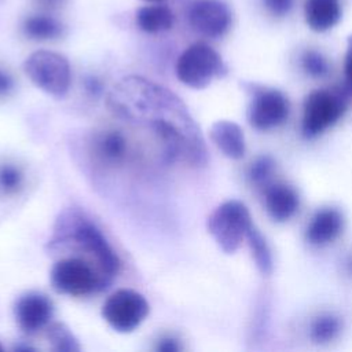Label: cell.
<instances>
[{"label":"cell","mask_w":352,"mask_h":352,"mask_svg":"<svg viewBox=\"0 0 352 352\" xmlns=\"http://www.w3.org/2000/svg\"><path fill=\"white\" fill-rule=\"evenodd\" d=\"M14 87L12 78L6 72L0 70V95H7Z\"/></svg>","instance_id":"obj_27"},{"label":"cell","mask_w":352,"mask_h":352,"mask_svg":"<svg viewBox=\"0 0 352 352\" xmlns=\"http://www.w3.org/2000/svg\"><path fill=\"white\" fill-rule=\"evenodd\" d=\"M208 231L224 253H234L246 238L252 217L241 201L230 199L219 205L208 217Z\"/></svg>","instance_id":"obj_2"},{"label":"cell","mask_w":352,"mask_h":352,"mask_svg":"<svg viewBox=\"0 0 352 352\" xmlns=\"http://www.w3.org/2000/svg\"><path fill=\"white\" fill-rule=\"evenodd\" d=\"M54 314L51 300L40 293H28L19 297L15 304V318L19 327L28 333L34 334L45 327Z\"/></svg>","instance_id":"obj_11"},{"label":"cell","mask_w":352,"mask_h":352,"mask_svg":"<svg viewBox=\"0 0 352 352\" xmlns=\"http://www.w3.org/2000/svg\"><path fill=\"white\" fill-rule=\"evenodd\" d=\"M173 12L169 7L161 4L144 6L136 12V23L146 33H160L173 26Z\"/></svg>","instance_id":"obj_17"},{"label":"cell","mask_w":352,"mask_h":352,"mask_svg":"<svg viewBox=\"0 0 352 352\" xmlns=\"http://www.w3.org/2000/svg\"><path fill=\"white\" fill-rule=\"evenodd\" d=\"M274 172V161L271 157H260L257 158L250 169H249V177L252 183L257 186H267L268 180L271 179V175Z\"/></svg>","instance_id":"obj_23"},{"label":"cell","mask_w":352,"mask_h":352,"mask_svg":"<svg viewBox=\"0 0 352 352\" xmlns=\"http://www.w3.org/2000/svg\"><path fill=\"white\" fill-rule=\"evenodd\" d=\"M301 66L307 74L315 78L324 77L329 73V63L326 58L314 50H308L302 54Z\"/></svg>","instance_id":"obj_22"},{"label":"cell","mask_w":352,"mask_h":352,"mask_svg":"<svg viewBox=\"0 0 352 352\" xmlns=\"http://www.w3.org/2000/svg\"><path fill=\"white\" fill-rule=\"evenodd\" d=\"M150 307L146 298L131 289L114 292L102 307L103 319L118 333H131L148 315Z\"/></svg>","instance_id":"obj_7"},{"label":"cell","mask_w":352,"mask_h":352,"mask_svg":"<svg viewBox=\"0 0 352 352\" xmlns=\"http://www.w3.org/2000/svg\"><path fill=\"white\" fill-rule=\"evenodd\" d=\"M87 89H88L89 92H92V94H99L102 88H100L99 81H98L96 78L91 77V78H88V80H87Z\"/></svg>","instance_id":"obj_29"},{"label":"cell","mask_w":352,"mask_h":352,"mask_svg":"<svg viewBox=\"0 0 352 352\" xmlns=\"http://www.w3.org/2000/svg\"><path fill=\"white\" fill-rule=\"evenodd\" d=\"M209 136L216 147L228 158L239 160L245 155L246 144L241 126L228 120L216 121L209 131Z\"/></svg>","instance_id":"obj_14"},{"label":"cell","mask_w":352,"mask_h":352,"mask_svg":"<svg viewBox=\"0 0 352 352\" xmlns=\"http://www.w3.org/2000/svg\"><path fill=\"white\" fill-rule=\"evenodd\" d=\"M48 1H55V0H48Z\"/></svg>","instance_id":"obj_32"},{"label":"cell","mask_w":352,"mask_h":352,"mask_svg":"<svg viewBox=\"0 0 352 352\" xmlns=\"http://www.w3.org/2000/svg\"><path fill=\"white\" fill-rule=\"evenodd\" d=\"M109 109L120 118L148 126L170 160L204 165L208 154L183 102L165 87L139 76L122 78L107 96Z\"/></svg>","instance_id":"obj_1"},{"label":"cell","mask_w":352,"mask_h":352,"mask_svg":"<svg viewBox=\"0 0 352 352\" xmlns=\"http://www.w3.org/2000/svg\"><path fill=\"white\" fill-rule=\"evenodd\" d=\"M344 230V217L340 210L334 208H324L318 210L311 219L305 239L315 246H324L336 241Z\"/></svg>","instance_id":"obj_12"},{"label":"cell","mask_w":352,"mask_h":352,"mask_svg":"<svg viewBox=\"0 0 352 352\" xmlns=\"http://www.w3.org/2000/svg\"><path fill=\"white\" fill-rule=\"evenodd\" d=\"M246 239L249 242L252 256L254 258V263L261 274L270 275L272 272V254L271 250L264 239V236L260 234V231L252 224L248 230Z\"/></svg>","instance_id":"obj_19"},{"label":"cell","mask_w":352,"mask_h":352,"mask_svg":"<svg viewBox=\"0 0 352 352\" xmlns=\"http://www.w3.org/2000/svg\"><path fill=\"white\" fill-rule=\"evenodd\" d=\"M345 77L346 82L352 85V36L348 37V45H346V54H345Z\"/></svg>","instance_id":"obj_26"},{"label":"cell","mask_w":352,"mask_h":352,"mask_svg":"<svg viewBox=\"0 0 352 352\" xmlns=\"http://www.w3.org/2000/svg\"><path fill=\"white\" fill-rule=\"evenodd\" d=\"M345 109L346 95L342 91H312L304 102L301 124L302 135L305 138L320 135L342 117Z\"/></svg>","instance_id":"obj_5"},{"label":"cell","mask_w":352,"mask_h":352,"mask_svg":"<svg viewBox=\"0 0 352 352\" xmlns=\"http://www.w3.org/2000/svg\"><path fill=\"white\" fill-rule=\"evenodd\" d=\"M289 111V99L283 92L275 88H257L248 109V120L254 129L268 131L283 124Z\"/></svg>","instance_id":"obj_9"},{"label":"cell","mask_w":352,"mask_h":352,"mask_svg":"<svg viewBox=\"0 0 352 352\" xmlns=\"http://www.w3.org/2000/svg\"><path fill=\"white\" fill-rule=\"evenodd\" d=\"M264 204L270 217L282 223L296 214L300 198L293 187L285 183H271L264 188Z\"/></svg>","instance_id":"obj_13"},{"label":"cell","mask_w":352,"mask_h":352,"mask_svg":"<svg viewBox=\"0 0 352 352\" xmlns=\"http://www.w3.org/2000/svg\"><path fill=\"white\" fill-rule=\"evenodd\" d=\"M23 32L33 40H52L62 34V25L47 15H33L23 22Z\"/></svg>","instance_id":"obj_18"},{"label":"cell","mask_w":352,"mask_h":352,"mask_svg":"<svg viewBox=\"0 0 352 352\" xmlns=\"http://www.w3.org/2000/svg\"><path fill=\"white\" fill-rule=\"evenodd\" d=\"M95 155L107 165H116L125 160L128 142L118 131H104L94 139Z\"/></svg>","instance_id":"obj_16"},{"label":"cell","mask_w":352,"mask_h":352,"mask_svg":"<svg viewBox=\"0 0 352 352\" xmlns=\"http://www.w3.org/2000/svg\"><path fill=\"white\" fill-rule=\"evenodd\" d=\"M226 73L220 55L205 43L186 48L176 62V76L187 87L202 89Z\"/></svg>","instance_id":"obj_4"},{"label":"cell","mask_w":352,"mask_h":352,"mask_svg":"<svg viewBox=\"0 0 352 352\" xmlns=\"http://www.w3.org/2000/svg\"><path fill=\"white\" fill-rule=\"evenodd\" d=\"M304 15L309 29L322 33L340 22L342 16L341 3L340 0H305Z\"/></svg>","instance_id":"obj_15"},{"label":"cell","mask_w":352,"mask_h":352,"mask_svg":"<svg viewBox=\"0 0 352 352\" xmlns=\"http://www.w3.org/2000/svg\"><path fill=\"white\" fill-rule=\"evenodd\" d=\"M51 285L62 294L85 296L106 286L92 265L78 257H67L56 261L51 270Z\"/></svg>","instance_id":"obj_6"},{"label":"cell","mask_w":352,"mask_h":352,"mask_svg":"<svg viewBox=\"0 0 352 352\" xmlns=\"http://www.w3.org/2000/svg\"><path fill=\"white\" fill-rule=\"evenodd\" d=\"M144 1H153V3H157V1H162V0H144Z\"/></svg>","instance_id":"obj_30"},{"label":"cell","mask_w":352,"mask_h":352,"mask_svg":"<svg viewBox=\"0 0 352 352\" xmlns=\"http://www.w3.org/2000/svg\"><path fill=\"white\" fill-rule=\"evenodd\" d=\"M351 267H352V265H351Z\"/></svg>","instance_id":"obj_33"},{"label":"cell","mask_w":352,"mask_h":352,"mask_svg":"<svg viewBox=\"0 0 352 352\" xmlns=\"http://www.w3.org/2000/svg\"><path fill=\"white\" fill-rule=\"evenodd\" d=\"M47 337L55 351H59V352L80 351L77 338L73 336L70 329L63 323H52L48 327Z\"/></svg>","instance_id":"obj_21"},{"label":"cell","mask_w":352,"mask_h":352,"mask_svg":"<svg viewBox=\"0 0 352 352\" xmlns=\"http://www.w3.org/2000/svg\"><path fill=\"white\" fill-rule=\"evenodd\" d=\"M341 330V322L331 314H323L315 318L309 327V336L314 342L324 344L337 337Z\"/></svg>","instance_id":"obj_20"},{"label":"cell","mask_w":352,"mask_h":352,"mask_svg":"<svg viewBox=\"0 0 352 352\" xmlns=\"http://www.w3.org/2000/svg\"><path fill=\"white\" fill-rule=\"evenodd\" d=\"M187 18L195 32L210 38L221 37L231 25V12L219 0H195L188 8Z\"/></svg>","instance_id":"obj_10"},{"label":"cell","mask_w":352,"mask_h":352,"mask_svg":"<svg viewBox=\"0 0 352 352\" xmlns=\"http://www.w3.org/2000/svg\"><path fill=\"white\" fill-rule=\"evenodd\" d=\"M22 173L12 165H4L0 168V188L6 192H14L21 187Z\"/></svg>","instance_id":"obj_24"},{"label":"cell","mask_w":352,"mask_h":352,"mask_svg":"<svg viewBox=\"0 0 352 352\" xmlns=\"http://www.w3.org/2000/svg\"><path fill=\"white\" fill-rule=\"evenodd\" d=\"M23 70L36 87L55 98L65 96L70 88V65L60 54L47 50L36 51L23 62Z\"/></svg>","instance_id":"obj_3"},{"label":"cell","mask_w":352,"mask_h":352,"mask_svg":"<svg viewBox=\"0 0 352 352\" xmlns=\"http://www.w3.org/2000/svg\"><path fill=\"white\" fill-rule=\"evenodd\" d=\"M0 351H3V346H1V344H0Z\"/></svg>","instance_id":"obj_31"},{"label":"cell","mask_w":352,"mask_h":352,"mask_svg":"<svg viewBox=\"0 0 352 352\" xmlns=\"http://www.w3.org/2000/svg\"><path fill=\"white\" fill-rule=\"evenodd\" d=\"M264 7L276 16H285L293 8V0H263Z\"/></svg>","instance_id":"obj_25"},{"label":"cell","mask_w":352,"mask_h":352,"mask_svg":"<svg viewBox=\"0 0 352 352\" xmlns=\"http://www.w3.org/2000/svg\"><path fill=\"white\" fill-rule=\"evenodd\" d=\"M67 238L73 239V243H76L81 250H84L87 254H91L95 257L100 274L106 283L111 278H114L118 274L120 270V260L116 252L111 249L100 230L96 228L95 224L89 223L88 220L80 219Z\"/></svg>","instance_id":"obj_8"},{"label":"cell","mask_w":352,"mask_h":352,"mask_svg":"<svg viewBox=\"0 0 352 352\" xmlns=\"http://www.w3.org/2000/svg\"><path fill=\"white\" fill-rule=\"evenodd\" d=\"M157 351H161V352H176V351H179V345H177L176 340H173V338H164V340H161L158 342Z\"/></svg>","instance_id":"obj_28"}]
</instances>
